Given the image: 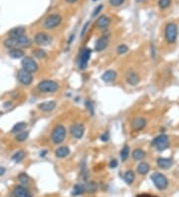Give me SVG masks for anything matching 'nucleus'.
Returning <instances> with one entry per match:
<instances>
[{"mask_svg": "<svg viewBox=\"0 0 179 197\" xmlns=\"http://www.w3.org/2000/svg\"><path fill=\"white\" fill-rule=\"evenodd\" d=\"M5 171H6V169H5V167H0V176L3 175L5 173Z\"/></svg>", "mask_w": 179, "mask_h": 197, "instance_id": "obj_44", "label": "nucleus"}, {"mask_svg": "<svg viewBox=\"0 0 179 197\" xmlns=\"http://www.w3.org/2000/svg\"><path fill=\"white\" fill-rule=\"evenodd\" d=\"M134 178H135V175H134V172L132 170H127L124 175V179L125 181V183L129 184V185L134 183Z\"/></svg>", "mask_w": 179, "mask_h": 197, "instance_id": "obj_27", "label": "nucleus"}, {"mask_svg": "<svg viewBox=\"0 0 179 197\" xmlns=\"http://www.w3.org/2000/svg\"><path fill=\"white\" fill-rule=\"evenodd\" d=\"M56 104L55 101H47V102H43L38 105V109L40 110H42V112H52L56 109Z\"/></svg>", "mask_w": 179, "mask_h": 197, "instance_id": "obj_15", "label": "nucleus"}, {"mask_svg": "<svg viewBox=\"0 0 179 197\" xmlns=\"http://www.w3.org/2000/svg\"><path fill=\"white\" fill-rule=\"evenodd\" d=\"M22 69L26 70L29 73H35L36 71L38 70V64L35 60L31 57H24V59L22 60Z\"/></svg>", "mask_w": 179, "mask_h": 197, "instance_id": "obj_7", "label": "nucleus"}, {"mask_svg": "<svg viewBox=\"0 0 179 197\" xmlns=\"http://www.w3.org/2000/svg\"><path fill=\"white\" fill-rule=\"evenodd\" d=\"M65 1L70 3V4H73V3H76L77 1H78V0H65Z\"/></svg>", "mask_w": 179, "mask_h": 197, "instance_id": "obj_45", "label": "nucleus"}, {"mask_svg": "<svg viewBox=\"0 0 179 197\" xmlns=\"http://www.w3.org/2000/svg\"><path fill=\"white\" fill-rule=\"evenodd\" d=\"M135 1H136L137 3H142V2H144L145 0H135Z\"/></svg>", "mask_w": 179, "mask_h": 197, "instance_id": "obj_47", "label": "nucleus"}, {"mask_svg": "<svg viewBox=\"0 0 179 197\" xmlns=\"http://www.w3.org/2000/svg\"><path fill=\"white\" fill-rule=\"evenodd\" d=\"M17 78H18L19 82L21 83L22 85H24V86H29V85H31L32 82H33V75H32V73H29V72H27V71L24 70V69H21V70L18 71Z\"/></svg>", "mask_w": 179, "mask_h": 197, "instance_id": "obj_8", "label": "nucleus"}, {"mask_svg": "<svg viewBox=\"0 0 179 197\" xmlns=\"http://www.w3.org/2000/svg\"><path fill=\"white\" fill-rule=\"evenodd\" d=\"M33 55H34L35 58L40 59V60L47 58V56H48L47 53H46V51H45V50H43V49H36V50H34Z\"/></svg>", "mask_w": 179, "mask_h": 197, "instance_id": "obj_30", "label": "nucleus"}, {"mask_svg": "<svg viewBox=\"0 0 179 197\" xmlns=\"http://www.w3.org/2000/svg\"><path fill=\"white\" fill-rule=\"evenodd\" d=\"M46 153H47V150L41 151V154H40V156H45V155H46Z\"/></svg>", "mask_w": 179, "mask_h": 197, "instance_id": "obj_46", "label": "nucleus"}, {"mask_svg": "<svg viewBox=\"0 0 179 197\" xmlns=\"http://www.w3.org/2000/svg\"><path fill=\"white\" fill-rule=\"evenodd\" d=\"M67 130L63 124H57L51 134V140L54 144H61L66 138Z\"/></svg>", "mask_w": 179, "mask_h": 197, "instance_id": "obj_1", "label": "nucleus"}, {"mask_svg": "<svg viewBox=\"0 0 179 197\" xmlns=\"http://www.w3.org/2000/svg\"><path fill=\"white\" fill-rule=\"evenodd\" d=\"M120 159L122 162H125V161H126V159L129 158L130 156V146L129 145H125L124 148H122V149L120 150Z\"/></svg>", "mask_w": 179, "mask_h": 197, "instance_id": "obj_28", "label": "nucleus"}, {"mask_svg": "<svg viewBox=\"0 0 179 197\" xmlns=\"http://www.w3.org/2000/svg\"><path fill=\"white\" fill-rule=\"evenodd\" d=\"M18 179L23 185H27L30 182V178L26 173H20L18 176Z\"/></svg>", "mask_w": 179, "mask_h": 197, "instance_id": "obj_33", "label": "nucleus"}, {"mask_svg": "<svg viewBox=\"0 0 179 197\" xmlns=\"http://www.w3.org/2000/svg\"><path fill=\"white\" fill-rule=\"evenodd\" d=\"M85 187H86L87 192L93 193V192H96L97 189H98V184H97L95 181H90V182H88L85 185Z\"/></svg>", "mask_w": 179, "mask_h": 197, "instance_id": "obj_29", "label": "nucleus"}, {"mask_svg": "<svg viewBox=\"0 0 179 197\" xmlns=\"http://www.w3.org/2000/svg\"><path fill=\"white\" fill-rule=\"evenodd\" d=\"M62 21H63V18L60 14H57V13L51 14L45 19L43 26L47 30H53L55 28H57L59 25L62 23Z\"/></svg>", "mask_w": 179, "mask_h": 197, "instance_id": "obj_4", "label": "nucleus"}, {"mask_svg": "<svg viewBox=\"0 0 179 197\" xmlns=\"http://www.w3.org/2000/svg\"><path fill=\"white\" fill-rule=\"evenodd\" d=\"M38 90L41 93H46V94H53L56 93L59 90V84L57 82L52 80H44L41 81L37 86Z\"/></svg>", "mask_w": 179, "mask_h": 197, "instance_id": "obj_2", "label": "nucleus"}, {"mask_svg": "<svg viewBox=\"0 0 179 197\" xmlns=\"http://www.w3.org/2000/svg\"><path fill=\"white\" fill-rule=\"evenodd\" d=\"M125 81H126V83L130 86H136L139 83L140 78H139V74H137L135 71L130 70L125 75Z\"/></svg>", "mask_w": 179, "mask_h": 197, "instance_id": "obj_12", "label": "nucleus"}, {"mask_svg": "<svg viewBox=\"0 0 179 197\" xmlns=\"http://www.w3.org/2000/svg\"><path fill=\"white\" fill-rule=\"evenodd\" d=\"M26 128H27V124L26 123H25V122H20V123H17L16 124L13 125V128L11 129V133L12 134L21 133V131H23Z\"/></svg>", "mask_w": 179, "mask_h": 197, "instance_id": "obj_26", "label": "nucleus"}, {"mask_svg": "<svg viewBox=\"0 0 179 197\" xmlns=\"http://www.w3.org/2000/svg\"><path fill=\"white\" fill-rule=\"evenodd\" d=\"M84 192H86L85 185L76 184V185H74L73 190H72V195H73V196H80L82 194H84Z\"/></svg>", "mask_w": 179, "mask_h": 197, "instance_id": "obj_25", "label": "nucleus"}, {"mask_svg": "<svg viewBox=\"0 0 179 197\" xmlns=\"http://www.w3.org/2000/svg\"><path fill=\"white\" fill-rule=\"evenodd\" d=\"M151 181L158 190H165L168 186V179L166 176L160 172H154L151 175Z\"/></svg>", "mask_w": 179, "mask_h": 197, "instance_id": "obj_5", "label": "nucleus"}, {"mask_svg": "<svg viewBox=\"0 0 179 197\" xmlns=\"http://www.w3.org/2000/svg\"><path fill=\"white\" fill-rule=\"evenodd\" d=\"M136 197H156V196L151 195V194H149V193H142V194L137 195Z\"/></svg>", "mask_w": 179, "mask_h": 197, "instance_id": "obj_42", "label": "nucleus"}, {"mask_svg": "<svg viewBox=\"0 0 179 197\" xmlns=\"http://www.w3.org/2000/svg\"><path fill=\"white\" fill-rule=\"evenodd\" d=\"M151 145L154 148H156L158 151L165 150L168 146H169V139H168V136L164 134L157 135L156 138H153V140L151 141Z\"/></svg>", "mask_w": 179, "mask_h": 197, "instance_id": "obj_6", "label": "nucleus"}, {"mask_svg": "<svg viewBox=\"0 0 179 197\" xmlns=\"http://www.w3.org/2000/svg\"><path fill=\"white\" fill-rule=\"evenodd\" d=\"M25 33H26V29L22 26L19 27H14L13 29H11L9 31V37H20V36H24Z\"/></svg>", "mask_w": 179, "mask_h": 197, "instance_id": "obj_21", "label": "nucleus"}, {"mask_svg": "<svg viewBox=\"0 0 179 197\" xmlns=\"http://www.w3.org/2000/svg\"><path fill=\"white\" fill-rule=\"evenodd\" d=\"M25 157V152L23 150L17 151L16 153H14L12 156V159L15 161V162H20L21 160H23V158Z\"/></svg>", "mask_w": 179, "mask_h": 197, "instance_id": "obj_32", "label": "nucleus"}, {"mask_svg": "<svg viewBox=\"0 0 179 197\" xmlns=\"http://www.w3.org/2000/svg\"><path fill=\"white\" fill-rule=\"evenodd\" d=\"M117 164H119V162H117L116 159H111V162H110V167L111 168H115L117 166Z\"/></svg>", "mask_w": 179, "mask_h": 197, "instance_id": "obj_41", "label": "nucleus"}, {"mask_svg": "<svg viewBox=\"0 0 179 197\" xmlns=\"http://www.w3.org/2000/svg\"><path fill=\"white\" fill-rule=\"evenodd\" d=\"M125 0H110V4L114 7H119L125 3Z\"/></svg>", "mask_w": 179, "mask_h": 197, "instance_id": "obj_36", "label": "nucleus"}, {"mask_svg": "<svg viewBox=\"0 0 179 197\" xmlns=\"http://www.w3.org/2000/svg\"><path fill=\"white\" fill-rule=\"evenodd\" d=\"M74 39H75V34H71V36H70V38H69V40H68V44H69V45L72 44V41H73Z\"/></svg>", "mask_w": 179, "mask_h": 197, "instance_id": "obj_43", "label": "nucleus"}, {"mask_svg": "<svg viewBox=\"0 0 179 197\" xmlns=\"http://www.w3.org/2000/svg\"><path fill=\"white\" fill-rule=\"evenodd\" d=\"M91 55H92V50L89 49V48H86L81 52L80 58H79V63H78L79 68L81 70L87 69V67H88L89 60L91 58Z\"/></svg>", "mask_w": 179, "mask_h": 197, "instance_id": "obj_10", "label": "nucleus"}, {"mask_svg": "<svg viewBox=\"0 0 179 197\" xmlns=\"http://www.w3.org/2000/svg\"><path fill=\"white\" fill-rule=\"evenodd\" d=\"M71 134L77 139H81L85 134V127L83 124H75L71 127Z\"/></svg>", "mask_w": 179, "mask_h": 197, "instance_id": "obj_11", "label": "nucleus"}, {"mask_svg": "<svg viewBox=\"0 0 179 197\" xmlns=\"http://www.w3.org/2000/svg\"><path fill=\"white\" fill-rule=\"evenodd\" d=\"M146 125V120L142 117H136L131 120V129L134 131H139Z\"/></svg>", "mask_w": 179, "mask_h": 197, "instance_id": "obj_13", "label": "nucleus"}, {"mask_svg": "<svg viewBox=\"0 0 179 197\" xmlns=\"http://www.w3.org/2000/svg\"><path fill=\"white\" fill-rule=\"evenodd\" d=\"M34 41L39 46H49L52 42V38L47 33L39 32L34 36Z\"/></svg>", "mask_w": 179, "mask_h": 197, "instance_id": "obj_9", "label": "nucleus"}, {"mask_svg": "<svg viewBox=\"0 0 179 197\" xmlns=\"http://www.w3.org/2000/svg\"><path fill=\"white\" fill-rule=\"evenodd\" d=\"M116 77H117V74L115 71L107 70L101 75V80H103L105 83H111V82H114V81H115Z\"/></svg>", "mask_w": 179, "mask_h": 197, "instance_id": "obj_18", "label": "nucleus"}, {"mask_svg": "<svg viewBox=\"0 0 179 197\" xmlns=\"http://www.w3.org/2000/svg\"><path fill=\"white\" fill-rule=\"evenodd\" d=\"M100 138H101V141H104V143H106V141L110 139V133H109V131H106V133H104L103 134L101 135Z\"/></svg>", "mask_w": 179, "mask_h": 197, "instance_id": "obj_40", "label": "nucleus"}, {"mask_svg": "<svg viewBox=\"0 0 179 197\" xmlns=\"http://www.w3.org/2000/svg\"><path fill=\"white\" fill-rule=\"evenodd\" d=\"M110 44V39L107 36H101L100 37L98 40L96 41L95 44V50L97 52H101L104 51V50L109 46Z\"/></svg>", "mask_w": 179, "mask_h": 197, "instance_id": "obj_14", "label": "nucleus"}, {"mask_svg": "<svg viewBox=\"0 0 179 197\" xmlns=\"http://www.w3.org/2000/svg\"><path fill=\"white\" fill-rule=\"evenodd\" d=\"M93 1H97V0H93Z\"/></svg>", "mask_w": 179, "mask_h": 197, "instance_id": "obj_48", "label": "nucleus"}, {"mask_svg": "<svg viewBox=\"0 0 179 197\" xmlns=\"http://www.w3.org/2000/svg\"><path fill=\"white\" fill-rule=\"evenodd\" d=\"M173 164V161L171 158L167 157H159L157 159V165L162 169H168L170 168Z\"/></svg>", "mask_w": 179, "mask_h": 197, "instance_id": "obj_20", "label": "nucleus"}, {"mask_svg": "<svg viewBox=\"0 0 179 197\" xmlns=\"http://www.w3.org/2000/svg\"><path fill=\"white\" fill-rule=\"evenodd\" d=\"M13 194H14L15 197H31L30 191L22 185L16 186L14 191H13Z\"/></svg>", "mask_w": 179, "mask_h": 197, "instance_id": "obj_17", "label": "nucleus"}, {"mask_svg": "<svg viewBox=\"0 0 179 197\" xmlns=\"http://www.w3.org/2000/svg\"><path fill=\"white\" fill-rule=\"evenodd\" d=\"M111 22V20L109 16H106V15H101L100 16L98 19H97V26L100 29H106L110 26V24Z\"/></svg>", "mask_w": 179, "mask_h": 197, "instance_id": "obj_16", "label": "nucleus"}, {"mask_svg": "<svg viewBox=\"0 0 179 197\" xmlns=\"http://www.w3.org/2000/svg\"><path fill=\"white\" fill-rule=\"evenodd\" d=\"M164 36L169 44H174L178 36V26L174 22H170L166 25L164 30Z\"/></svg>", "mask_w": 179, "mask_h": 197, "instance_id": "obj_3", "label": "nucleus"}, {"mask_svg": "<svg viewBox=\"0 0 179 197\" xmlns=\"http://www.w3.org/2000/svg\"><path fill=\"white\" fill-rule=\"evenodd\" d=\"M29 136V133L28 131H21V133H18L16 134V136H15V140L18 141V143H22V141H25Z\"/></svg>", "mask_w": 179, "mask_h": 197, "instance_id": "obj_31", "label": "nucleus"}, {"mask_svg": "<svg viewBox=\"0 0 179 197\" xmlns=\"http://www.w3.org/2000/svg\"><path fill=\"white\" fill-rule=\"evenodd\" d=\"M70 152H71V150L69 148V146L63 145V146H60V148H58L57 149H56L55 154L58 158H65L70 154Z\"/></svg>", "mask_w": 179, "mask_h": 197, "instance_id": "obj_19", "label": "nucleus"}, {"mask_svg": "<svg viewBox=\"0 0 179 197\" xmlns=\"http://www.w3.org/2000/svg\"><path fill=\"white\" fill-rule=\"evenodd\" d=\"M131 156L134 160H142L146 156V152L141 148H135L132 151Z\"/></svg>", "mask_w": 179, "mask_h": 197, "instance_id": "obj_22", "label": "nucleus"}, {"mask_svg": "<svg viewBox=\"0 0 179 197\" xmlns=\"http://www.w3.org/2000/svg\"><path fill=\"white\" fill-rule=\"evenodd\" d=\"M127 51H129V46L125 44H121L116 48V53L119 55H124V54L127 53Z\"/></svg>", "mask_w": 179, "mask_h": 197, "instance_id": "obj_34", "label": "nucleus"}, {"mask_svg": "<svg viewBox=\"0 0 179 197\" xmlns=\"http://www.w3.org/2000/svg\"><path fill=\"white\" fill-rule=\"evenodd\" d=\"M171 4V0H158V6L161 9H166Z\"/></svg>", "mask_w": 179, "mask_h": 197, "instance_id": "obj_35", "label": "nucleus"}, {"mask_svg": "<svg viewBox=\"0 0 179 197\" xmlns=\"http://www.w3.org/2000/svg\"><path fill=\"white\" fill-rule=\"evenodd\" d=\"M86 107L88 109V110L90 112V114L92 115H95V110H94V107H93V104H92L91 101H86Z\"/></svg>", "mask_w": 179, "mask_h": 197, "instance_id": "obj_37", "label": "nucleus"}, {"mask_svg": "<svg viewBox=\"0 0 179 197\" xmlns=\"http://www.w3.org/2000/svg\"><path fill=\"white\" fill-rule=\"evenodd\" d=\"M101 9H103V5H101V4L98 5V6H97V7L94 9V12L92 13V17H96L97 15H98V14L101 11Z\"/></svg>", "mask_w": 179, "mask_h": 197, "instance_id": "obj_39", "label": "nucleus"}, {"mask_svg": "<svg viewBox=\"0 0 179 197\" xmlns=\"http://www.w3.org/2000/svg\"><path fill=\"white\" fill-rule=\"evenodd\" d=\"M150 170V166L147 162H140L139 165H137V172H139L140 175H145L149 172Z\"/></svg>", "mask_w": 179, "mask_h": 197, "instance_id": "obj_24", "label": "nucleus"}, {"mask_svg": "<svg viewBox=\"0 0 179 197\" xmlns=\"http://www.w3.org/2000/svg\"><path fill=\"white\" fill-rule=\"evenodd\" d=\"M8 55L13 59H20L24 57V51H22L20 48H15V49H10Z\"/></svg>", "mask_w": 179, "mask_h": 197, "instance_id": "obj_23", "label": "nucleus"}, {"mask_svg": "<svg viewBox=\"0 0 179 197\" xmlns=\"http://www.w3.org/2000/svg\"><path fill=\"white\" fill-rule=\"evenodd\" d=\"M90 24H91V21H87V22L85 23V25L83 26V29L81 30V35H80L81 37H84V36H85V34H86V32H87V30H88V28H89V26H90Z\"/></svg>", "mask_w": 179, "mask_h": 197, "instance_id": "obj_38", "label": "nucleus"}]
</instances>
